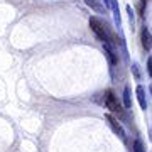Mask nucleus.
<instances>
[{
  "mask_svg": "<svg viewBox=\"0 0 152 152\" xmlns=\"http://www.w3.org/2000/svg\"><path fill=\"white\" fill-rule=\"evenodd\" d=\"M132 69H134V75H135V80H140V73H139V66L134 64L132 66Z\"/></svg>",
  "mask_w": 152,
  "mask_h": 152,
  "instance_id": "nucleus-10",
  "label": "nucleus"
},
{
  "mask_svg": "<svg viewBox=\"0 0 152 152\" xmlns=\"http://www.w3.org/2000/svg\"><path fill=\"white\" fill-rule=\"evenodd\" d=\"M102 100H98L100 103L103 105L105 108L110 110V115H118V117H124V107L120 103V100L117 98V95L113 93V90H105V91L100 93Z\"/></svg>",
  "mask_w": 152,
  "mask_h": 152,
  "instance_id": "nucleus-2",
  "label": "nucleus"
},
{
  "mask_svg": "<svg viewBox=\"0 0 152 152\" xmlns=\"http://www.w3.org/2000/svg\"><path fill=\"white\" fill-rule=\"evenodd\" d=\"M140 41H142V48L145 49V51H151V48H152V37H151V34H149V31H147L145 27L140 31Z\"/></svg>",
  "mask_w": 152,
  "mask_h": 152,
  "instance_id": "nucleus-4",
  "label": "nucleus"
},
{
  "mask_svg": "<svg viewBox=\"0 0 152 152\" xmlns=\"http://www.w3.org/2000/svg\"><path fill=\"white\" fill-rule=\"evenodd\" d=\"M147 71H149V75L152 76V58L147 59Z\"/></svg>",
  "mask_w": 152,
  "mask_h": 152,
  "instance_id": "nucleus-11",
  "label": "nucleus"
},
{
  "mask_svg": "<svg viewBox=\"0 0 152 152\" xmlns=\"http://www.w3.org/2000/svg\"><path fill=\"white\" fill-rule=\"evenodd\" d=\"M90 29H91L93 34L103 44H107L108 48L115 49V39H117V36L110 31L108 24L105 20H102L100 17H90Z\"/></svg>",
  "mask_w": 152,
  "mask_h": 152,
  "instance_id": "nucleus-1",
  "label": "nucleus"
},
{
  "mask_svg": "<svg viewBox=\"0 0 152 152\" xmlns=\"http://www.w3.org/2000/svg\"><path fill=\"white\" fill-rule=\"evenodd\" d=\"M134 152H144V149H142V142L137 140L135 144H134Z\"/></svg>",
  "mask_w": 152,
  "mask_h": 152,
  "instance_id": "nucleus-9",
  "label": "nucleus"
},
{
  "mask_svg": "<svg viewBox=\"0 0 152 152\" xmlns=\"http://www.w3.org/2000/svg\"><path fill=\"white\" fill-rule=\"evenodd\" d=\"M105 118H107V122H108V125L112 127V130L117 134L118 137H122V139H125V132H124V129H122V125L118 124V120L115 118L113 115H110V113H107L105 115Z\"/></svg>",
  "mask_w": 152,
  "mask_h": 152,
  "instance_id": "nucleus-3",
  "label": "nucleus"
},
{
  "mask_svg": "<svg viewBox=\"0 0 152 152\" xmlns=\"http://www.w3.org/2000/svg\"><path fill=\"white\" fill-rule=\"evenodd\" d=\"M103 49H105V54H107V58H108V61H110V64L115 66L117 63H118V58H117V53H115V49L108 48L107 44H103Z\"/></svg>",
  "mask_w": 152,
  "mask_h": 152,
  "instance_id": "nucleus-5",
  "label": "nucleus"
},
{
  "mask_svg": "<svg viewBox=\"0 0 152 152\" xmlns=\"http://www.w3.org/2000/svg\"><path fill=\"white\" fill-rule=\"evenodd\" d=\"M135 93H137V100H139L140 108L145 110V108H147V102H145V91H144V88H142V86H137Z\"/></svg>",
  "mask_w": 152,
  "mask_h": 152,
  "instance_id": "nucleus-6",
  "label": "nucleus"
},
{
  "mask_svg": "<svg viewBox=\"0 0 152 152\" xmlns=\"http://www.w3.org/2000/svg\"><path fill=\"white\" fill-rule=\"evenodd\" d=\"M85 2H86L88 7H91L93 10L98 12V14H103L105 12L103 5H102V0H85Z\"/></svg>",
  "mask_w": 152,
  "mask_h": 152,
  "instance_id": "nucleus-7",
  "label": "nucleus"
},
{
  "mask_svg": "<svg viewBox=\"0 0 152 152\" xmlns=\"http://www.w3.org/2000/svg\"><path fill=\"white\" fill-rule=\"evenodd\" d=\"M124 100H125V108H130L132 102H130V90H129V86H125L124 90Z\"/></svg>",
  "mask_w": 152,
  "mask_h": 152,
  "instance_id": "nucleus-8",
  "label": "nucleus"
}]
</instances>
